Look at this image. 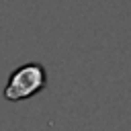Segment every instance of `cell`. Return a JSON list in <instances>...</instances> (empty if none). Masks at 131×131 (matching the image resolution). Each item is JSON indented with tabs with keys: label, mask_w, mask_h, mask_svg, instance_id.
Wrapping results in <instances>:
<instances>
[{
	"label": "cell",
	"mask_w": 131,
	"mask_h": 131,
	"mask_svg": "<svg viewBox=\"0 0 131 131\" xmlns=\"http://www.w3.org/2000/svg\"><path fill=\"white\" fill-rule=\"evenodd\" d=\"M47 86V72L41 63L31 61L25 66H18L6 86H4V98L10 102H18V100H27L31 96H35L37 92H41Z\"/></svg>",
	"instance_id": "6da1fadb"
}]
</instances>
